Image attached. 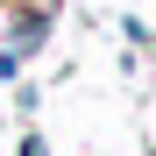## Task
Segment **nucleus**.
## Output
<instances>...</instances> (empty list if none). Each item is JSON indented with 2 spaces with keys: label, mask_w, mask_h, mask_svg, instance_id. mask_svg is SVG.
Masks as SVG:
<instances>
[{
  "label": "nucleus",
  "mask_w": 156,
  "mask_h": 156,
  "mask_svg": "<svg viewBox=\"0 0 156 156\" xmlns=\"http://www.w3.org/2000/svg\"><path fill=\"white\" fill-rule=\"evenodd\" d=\"M43 43H50V14H43V7H14V14H7V50L36 57Z\"/></svg>",
  "instance_id": "obj_1"
},
{
  "label": "nucleus",
  "mask_w": 156,
  "mask_h": 156,
  "mask_svg": "<svg viewBox=\"0 0 156 156\" xmlns=\"http://www.w3.org/2000/svg\"><path fill=\"white\" fill-rule=\"evenodd\" d=\"M21 156H50V142H43V135H29V142H21Z\"/></svg>",
  "instance_id": "obj_2"
}]
</instances>
